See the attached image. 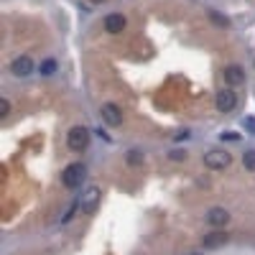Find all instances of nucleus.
Returning a JSON list of instances; mask_svg holds the SVG:
<instances>
[{"instance_id": "obj_1", "label": "nucleus", "mask_w": 255, "mask_h": 255, "mask_svg": "<svg viewBox=\"0 0 255 255\" xmlns=\"http://www.w3.org/2000/svg\"><path fill=\"white\" fill-rule=\"evenodd\" d=\"M230 163H232V156H230V151H224V148H212V151L204 153V166L207 169L222 171V169H227Z\"/></svg>"}, {"instance_id": "obj_2", "label": "nucleus", "mask_w": 255, "mask_h": 255, "mask_svg": "<svg viewBox=\"0 0 255 255\" xmlns=\"http://www.w3.org/2000/svg\"><path fill=\"white\" fill-rule=\"evenodd\" d=\"M67 146H69V151H84L89 146V130L84 125H74L67 136Z\"/></svg>"}, {"instance_id": "obj_3", "label": "nucleus", "mask_w": 255, "mask_h": 255, "mask_svg": "<svg viewBox=\"0 0 255 255\" xmlns=\"http://www.w3.org/2000/svg\"><path fill=\"white\" fill-rule=\"evenodd\" d=\"M84 176H87V171H84L82 163H69V166L64 169V174H62V184L67 189H77L84 182Z\"/></svg>"}, {"instance_id": "obj_4", "label": "nucleus", "mask_w": 255, "mask_h": 255, "mask_svg": "<svg viewBox=\"0 0 255 255\" xmlns=\"http://www.w3.org/2000/svg\"><path fill=\"white\" fill-rule=\"evenodd\" d=\"M100 199H102V191H100L97 186H89V189H84V191H82V199H79L82 212L92 215L95 209H97V204H100Z\"/></svg>"}, {"instance_id": "obj_5", "label": "nucleus", "mask_w": 255, "mask_h": 255, "mask_svg": "<svg viewBox=\"0 0 255 255\" xmlns=\"http://www.w3.org/2000/svg\"><path fill=\"white\" fill-rule=\"evenodd\" d=\"M100 115H102V120H105V123H108V125H112V128L123 123V112H120V108H117L115 102H105L102 108H100Z\"/></svg>"}, {"instance_id": "obj_6", "label": "nucleus", "mask_w": 255, "mask_h": 255, "mask_svg": "<svg viewBox=\"0 0 255 255\" xmlns=\"http://www.w3.org/2000/svg\"><path fill=\"white\" fill-rule=\"evenodd\" d=\"M215 105H217L219 112H232L237 108V95L232 92V89H222V92L217 95V100H215Z\"/></svg>"}, {"instance_id": "obj_7", "label": "nucleus", "mask_w": 255, "mask_h": 255, "mask_svg": "<svg viewBox=\"0 0 255 255\" xmlns=\"http://www.w3.org/2000/svg\"><path fill=\"white\" fill-rule=\"evenodd\" d=\"M102 26H105V31H108V34H123L125 26H128V21H125L123 13H110V16L105 18Z\"/></svg>"}, {"instance_id": "obj_8", "label": "nucleus", "mask_w": 255, "mask_h": 255, "mask_svg": "<svg viewBox=\"0 0 255 255\" xmlns=\"http://www.w3.org/2000/svg\"><path fill=\"white\" fill-rule=\"evenodd\" d=\"M207 222L212 224V227H224V224L230 222V212L224 207H212L207 212Z\"/></svg>"}, {"instance_id": "obj_9", "label": "nucleus", "mask_w": 255, "mask_h": 255, "mask_svg": "<svg viewBox=\"0 0 255 255\" xmlns=\"http://www.w3.org/2000/svg\"><path fill=\"white\" fill-rule=\"evenodd\" d=\"M224 82H227L230 87H240V84H245V72H243V67H237V64L224 67Z\"/></svg>"}, {"instance_id": "obj_10", "label": "nucleus", "mask_w": 255, "mask_h": 255, "mask_svg": "<svg viewBox=\"0 0 255 255\" xmlns=\"http://www.w3.org/2000/svg\"><path fill=\"white\" fill-rule=\"evenodd\" d=\"M10 72L16 74V77H28V74L34 72V62L28 56H18L10 62Z\"/></svg>"}, {"instance_id": "obj_11", "label": "nucleus", "mask_w": 255, "mask_h": 255, "mask_svg": "<svg viewBox=\"0 0 255 255\" xmlns=\"http://www.w3.org/2000/svg\"><path fill=\"white\" fill-rule=\"evenodd\" d=\"M224 243H227V232L224 230H215V232L204 235V240H202L204 248H217V245H224Z\"/></svg>"}, {"instance_id": "obj_12", "label": "nucleus", "mask_w": 255, "mask_h": 255, "mask_svg": "<svg viewBox=\"0 0 255 255\" xmlns=\"http://www.w3.org/2000/svg\"><path fill=\"white\" fill-rule=\"evenodd\" d=\"M209 18H212V23H217L219 28H227V26H230V21L224 18V16H219L217 10H209Z\"/></svg>"}, {"instance_id": "obj_13", "label": "nucleus", "mask_w": 255, "mask_h": 255, "mask_svg": "<svg viewBox=\"0 0 255 255\" xmlns=\"http://www.w3.org/2000/svg\"><path fill=\"white\" fill-rule=\"evenodd\" d=\"M243 166H245L248 171H255V151H245V156H243Z\"/></svg>"}, {"instance_id": "obj_14", "label": "nucleus", "mask_w": 255, "mask_h": 255, "mask_svg": "<svg viewBox=\"0 0 255 255\" xmlns=\"http://www.w3.org/2000/svg\"><path fill=\"white\" fill-rule=\"evenodd\" d=\"M128 163H130V166H141V163H143V153L141 151H128Z\"/></svg>"}, {"instance_id": "obj_15", "label": "nucleus", "mask_w": 255, "mask_h": 255, "mask_svg": "<svg viewBox=\"0 0 255 255\" xmlns=\"http://www.w3.org/2000/svg\"><path fill=\"white\" fill-rule=\"evenodd\" d=\"M38 69H41V74H54L56 72V62H54V59H46Z\"/></svg>"}, {"instance_id": "obj_16", "label": "nucleus", "mask_w": 255, "mask_h": 255, "mask_svg": "<svg viewBox=\"0 0 255 255\" xmlns=\"http://www.w3.org/2000/svg\"><path fill=\"white\" fill-rule=\"evenodd\" d=\"M169 156H171L174 161H186V156H189V153L184 151V148H174V151H171Z\"/></svg>"}, {"instance_id": "obj_17", "label": "nucleus", "mask_w": 255, "mask_h": 255, "mask_svg": "<svg viewBox=\"0 0 255 255\" xmlns=\"http://www.w3.org/2000/svg\"><path fill=\"white\" fill-rule=\"evenodd\" d=\"M8 112H10V102L0 100V117H8Z\"/></svg>"}, {"instance_id": "obj_18", "label": "nucleus", "mask_w": 255, "mask_h": 255, "mask_svg": "<svg viewBox=\"0 0 255 255\" xmlns=\"http://www.w3.org/2000/svg\"><path fill=\"white\" fill-rule=\"evenodd\" d=\"M245 123L250 125V130H255V117H248V120H245Z\"/></svg>"}, {"instance_id": "obj_19", "label": "nucleus", "mask_w": 255, "mask_h": 255, "mask_svg": "<svg viewBox=\"0 0 255 255\" xmlns=\"http://www.w3.org/2000/svg\"><path fill=\"white\" fill-rule=\"evenodd\" d=\"M89 3H95V5H100V3H105V0H89Z\"/></svg>"}]
</instances>
